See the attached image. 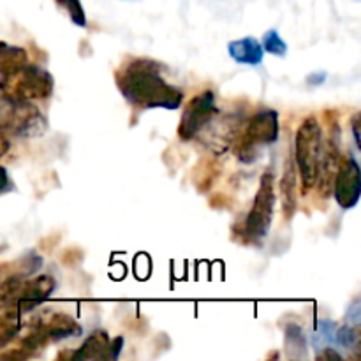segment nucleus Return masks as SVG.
<instances>
[{"instance_id": "423d86ee", "label": "nucleus", "mask_w": 361, "mask_h": 361, "mask_svg": "<svg viewBox=\"0 0 361 361\" xmlns=\"http://www.w3.org/2000/svg\"><path fill=\"white\" fill-rule=\"evenodd\" d=\"M275 210V178L270 171L261 176L259 189L254 197L252 208L245 221V236L249 240H261L268 235Z\"/></svg>"}, {"instance_id": "7ed1b4c3", "label": "nucleus", "mask_w": 361, "mask_h": 361, "mask_svg": "<svg viewBox=\"0 0 361 361\" xmlns=\"http://www.w3.org/2000/svg\"><path fill=\"white\" fill-rule=\"evenodd\" d=\"M53 76L39 66L25 63L14 73L4 74L0 94L13 101H41L53 94Z\"/></svg>"}, {"instance_id": "9d476101", "label": "nucleus", "mask_w": 361, "mask_h": 361, "mask_svg": "<svg viewBox=\"0 0 361 361\" xmlns=\"http://www.w3.org/2000/svg\"><path fill=\"white\" fill-rule=\"evenodd\" d=\"M55 279L49 277V275H39V277L30 279V281H23L16 300L11 307H14L21 316H25L30 310H34L39 303L48 300L55 291Z\"/></svg>"}, {"instance_id": "5701e85b", "label": "nucleus", "mask_w": 361, "mask_h": 361, "mask_svg": "<svg viewBox=\"0 0 361 361\" xmlns=\"http://www.w3.org/2000/svg\"><path fill=\"white\" fill-rule=\"evenodd\" d=\"M7 187H9V175H7L6 169L0 166V192L7 190Z\"/></svg>"}, {"instance_id": "412c9836", "label": "nucleus", "mask_w": 361, "mask_h": 361, "mask_svg": "<svg viewBox=\"0 0 361 361\" xmlns=\"http://www.w3.org/2000/svg\"><path fill=\"white\" fill-rule=\"evenodd\" d=\"M360 118H361V115L360 113H356L355 116H353V134H355V143H356V147L358 148H361V141H360Z\"/></svg>"}, {"instance_id": "20e7f679", "label": "nucleus", "mask_w": 361, "mask_h": 361, "mask_svg": "<svg viewBox=\"0 0 361 361\" xmlns=\"http://www.w3.org/2000/svg\"><path fill=\"white\" fill-rule=\"evenodd\" d=\"M279 137V113L275 109H261L247 122L245 130L235 143V154L240 161L252 162L257 157V147L270 145Z\"/></svg>"}, {"instance_id": "f257e3e1", "label": "nucleus", "mask_w": 361, "mask_h": 361, "mask_svg": "<svg viewBox=\"0 0 361 361\" xmlns=\"http://www.w3.org/2000/svg\"><path fill=\"white\" fill-rule=\"evenodd\" d=\"M116 85L130 104L143 109H178L183 92L161 74V66L148 59H133L116 73Z\"/></svg>"}, {"instance_id": "6ab92c4d", "label": "nucleus", "mask_w": 361, "mask_h": 361, "mask_svg": "<svg viewBox=\"0 0 361 361\" xmlns=\"http://www.w3.org/2000/svg\"><path fill=\"white\" fill-rule=\"evenodd\" d=\"M337 341L338 344L344 345V348H356L360 342V335L355 328L351 326H342L341 330L337 331Z\"/></svg>"}, {"instance_id": "f03ea898", "label": "nucleus", "mask_w": 361, "mask_h": 361, "mask_svg": "<svg viewBox=\"0 0 361 361\" xmlns=\"http://www.w3.org/2000/svg\"><path fill=\"white\" fill-rule=\"evenodd\" d=\"M323 152V129L316 116H309L296 130L295 166L302 178V189L309 190L319 180V161Z\"/></svg>"}, {"instance_id": "1a4fd4ad", "label": "nucleus", "mask_w": 361, "mask_h": 361, "mask_svg": "<svg viewBox=\"0 0 361 361\" xmlns=\"http://www.w3.org/2000/svg\"><path fill=\"white\" fill-rule=\"evenodd\" d=\"M30 330L35 331L44 338L46 344L49 342H59L63 338L78 337L81 335V326L67 314L53 312L49 316L35 317L34 323L30 324Z\"/></svg>"}, {"instance_id": "dca6fc26", "label": "nucleus", "mask_w": 361, "mask_h": 361, "mask_svg": "<svg viewBox=\"0 0 361 361\" xmlns=\"http://www.w3.org/2000/svg\"><path fill=\"white\" fill-rule=\"evenodd\" d=\"M21 282H23V279L20 275H14V277H9L0 282V310L13 305L18 296V291H20Z\"/></svg>"}, {"instance_id": "f8f14e48", "label": "nucleus", "mask_w": 361, "mask_h": 361, "mask_svg": "<svg viewBox=\"0 0 361 361\" xmlns=\"http://www.w3.org/2000/svg\"><path fill=\"white\" fill-rule=\"evenodd\" d=\"M74 360H113L111 341L106 331L97 330L74 353Z\"/></svg>"}, {"instance_id": "9b49d317", "label": "nucleus", "mask_w": 361, "mask_h": 361, "mask_svg": "<svg viewBox=\"0 0 361 361\" xmlns=\"http://www.w3.org/2000/svg\"><path fill=\"white\" fill-rule=\"evenodd\" d=\"M279 189H281L282 214H284L286 221H291L296 212V200H298V196H296V166L291 159L286 161Z\"/></svg>"}, {"instance_id": "0eeeda50", "label": "nucleus", "mask_w": 361, "mask_h": 361, "mask_svg": "<svg viewBox=\"0 0 361 361\" xmlns=\"http://www.w3.org/2000/svg\"><path fill=\"white\" fill-rule=\"evenodd\" d=\"M219 113L215 106V95L212 90L200 92L187 102L185 109L182 113V118L178 123L180 140L190 141L200 136L212 122L214 116Z\"/></svg>"}, {"instance_id": "ddd939ff", "label": "nucleus", "mask_w": 361, "mask_h": 361, "mask_svg": "<svg viewBox=\"0 0 361 361\" xmlns=\"http://www.w3.org/2000/svg\"><path fill=\"white\" fill-rule=\"evenodd\" d=\"M229 56L245 66H259L263 62V46L254 37H243L229 42Z\"/></svg>"}, {"instance_id": "4468645a", "label": "nucleus", "mask_w": 361, "mask_h": 361, "mask_svg": "<svg viewBox=\"0 0 361 361\" xmlns=\"http://www.w3.org/2000/svg\"><path fill=\"white\" fill-rule=\"evenodd\" d=\"M25 63H28L27 49L20 48V46L7 44V42H0V76L14 73L16 69L23 67Z\"/></svg>"}, {"instance_id": "39448f33", "label": "nucleus", "mask_w": 361, "mask_h": 361, "mask_svg": "<svg viewBox=\"0 0 361 361\" xmlns=\"http://www.w3.org/2000/svg\"><path fill=\"white\" fill-rule=\"evenodd\" d=\"M0 129L18 137H34L44 133L46 118L32 102L0 97Z\"/></svg>"}, {"instance_id": "6e6552de", "label": "nucleus", "mask_w": 361, "mask_h": 361, "mask_svg": "<svg viewBox=\"0 0 361 361\" xmlns=\"http://www.w3.org/2000/svg\"><path fill=\"white\" fill-rule=\"evenodd\" d=\"M335 200L344 210L356 207L361 196V171L355 157H345L335 173Z\"/></svg>"}, {"instance_id": "a211bd4d", "label": "nucleus", "mask_w": 361, "mask_h": 361, "mask_svg": "<svg viewBox=\"0 0 361 361\" xmlns=\"http://www.w3.org/2000/svg\"><path fill=\"white\" fill-rule=\"evenodd\" d=\"M60 7L67 11V14L71 16L74 25L78 27H85L87 25V14H85L83 6H81L80 0H56Z\"/></svg>"}, {"instance_id": "f3484780", "label": "nucleus", "mask_w": 361, "mask_h": 361, "mask_svg": "<svg viewBox=\"0 0 361 361\" xmlns=\"http://www.w3.org/2000/svg\"><path fill=\"white\" fill-rule=\"evenodd\" d=\"M263 49L264 51L271 53V55L284 56L286 51H288V44L282 41L281 34L277 30H268L267 34L263 35Z\"/></svg>"}, {"instance_id": "4be33fe9", "label": "nucleus", "mask_w": 361, "mask_h": 361, "mask_svg": "<svg viewBox=\"0 0 361 361\" xmlns=\"http://www.w3.org/2000/svg\"><path fill=\"white\" fill-rule=\"evenodd\" d=\"M9 147H11V143H9V140H7L6 133H4V130L0 129V157L7 154Z\"/></svg>"}, {"instance_id": "aec40b11", "label": "nucleus", "mask_w": 361, "mask_h": 361, "mask_svg": "<svg viewBox=\"0 0 361 361\" xmlns=\"http://www.w3.org/2000/svg\"><path fill=\"white\" fill-rule=\"evenodd\" d=\"M317 360H337V361H341L342 356L338 355L337 351H334V348H324L323 353H319V355H317Z\"/></svg>"}, {"instance_id": "2eb2a0df", "label": "nucleus", "mask_w": 361, "mask_h": 361, "mask_svg": "<svg viewBox=\"0 0 361 361\" xmlns=\"http://www.w3.org/2000/svg\"><path fill=\"white\" fill-rule=\"evenodd\" d=\"M21 330V314L14 307H7L0 316V348H6Z\"/></svg>"}]
</instances>
